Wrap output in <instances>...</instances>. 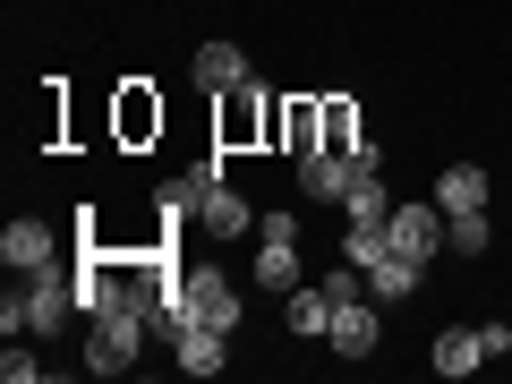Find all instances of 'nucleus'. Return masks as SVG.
Instances as JSON below:
<instances>
[{"label":"nucleus","mask_w":512,"mask_h":384,"mask_svg":"<svg viewBox=\"0 0 512 384\" xmlns=\"http://www.w3.org/2000/svg\"><path fill=\"white\" fill-rule=\"evenodd\" d=\"M171 325H214V333H239V291L222 282V265H188L171 282L163 316H154V342H171Z\"/></svg>","instance_id":"obj_1"},{"label":"nucleus","mask_w":512,"mask_h":384,"mask_svg":"<svg viewBox=\"0 0 512 384\" xmlns=\"http://www.w3.org/2000/svg\"><path fill=\"white\" fill-rule=\"evenodd\" d=\"M69 316H77V282L60 274V265H35L18 291L0 299V325H9V342H18V333H60Z\"/></svg>","instance_id":"obj_2"},{"label":"nucleus","mask_w":512,"mask_h":384,"mask_svg":"<svg viewBox=\"0 0 512 384\" xmlns=\"http://www.w3.org/2000/svg\"><path fill=\"white\" fill-rule=\"evenodd\" d=\"M146 316H86V376H128L146 350Z\"/></svg>","instance_id":"obj_3"},{"label":"nucleus","mask_w":512,"mask_h":384,"mask_svg":"<svg viewBox=\"0 0 512 384\" xmlns=\"http://www.w3.org/2000/svg\"><path fill=\"white\" fill-rule=\"evenodd\" d=\"M214 146L231 154V146H256V137H274V94H256V77L248 86H231V94H214Z\"/></svg>","instance_id":"obj_4"},{"label":"nucleus","mask_w":512,"mask_h":384,"mask_svg":"<svg viewBox=\"0 0 512 384\" xmlns=\"http://www.w3.org/2000/svg\"><path fill=\"white\" fill-rule=\"evenodd\" d=\"M384 239H393V256H410V265H419V274H427V265H436V256H444V205H393V214H384Z\"/></svg>","instance_id":"obj_5"},{"label":"nucleus","mask_w":512,"mask_h":384,"mask_svg":"<svg viewBox=\"0 0 512 384\" xmlns=\"http://www.w3.org/2000/svg\"><path fill=\"white\" fill-rule=\"evenodd\" d=\"M274 154H316L325 146V103L316 94H274Z\"/></svg>","instance_id":"obj_6"},{"label":"nucleus","mask_w":512,"mask_h":384,"mask_svg":"<svg viewBox=\"0 0 512 384\" xmlns=\"http://www.w3.org/2000/svg\"><path fill=\"white\" fill-rule=\"evenodd\" d=\"M350 180H359V171H350V154H325V146L299 154V197H308V205H342Z\"/></svg>","instance_id":"obj_7"},{"label":"nucleus","mask_w":512,"mask_h":384,"mask_svg":"<svg viewBox=\"0 0 512 384\" xmlns=\"http://www.w3.org/2000/svg\"><path fill=\"white\" fill-rule=\"evenodd\" d=\"M333 350H342V359H367V350H376V308H367L359 291L350 299H333V333H325Z\"/></svg>","instance_id":"obj_8"},{"label":"nucleus","mask_w":512,"mask_h":384,"mask_svg":"<svg viewBox=\"0 0 512 384\" xmlns=\"http://www.w3.org/2000/svg\"><path fill=\"white\" fill-rule=\"evenodd\" d=\"M0 256H9V274H35V265H52V222L18 214L9 231H0Z\"/></svg>","instance_id":"obj_9"},{"label":"nucleus","mask_w":512,"mask_h":384,"mask_svg":"<svg viewBox=\"0 0 512 384\" xmlns=\"http://www.w3.org/2000/svg\"><path fill=\"white\" fill-rule=\"evenodd\" d=\"M436 205L444 214H487V171L478 163H444L436 171Z\"/></svg>","instance_id":"obj_10"},{"label":"nucleus","mask_w":512,"mask_h":384,"mask_svg":"<svg viewBox=\"0 0 512 384\" xmlns=\"http://www.w3.org/2000/svg\"><path fill=\"white\" fill-rule=\"evenodd\" d=\"M222 342H231V333H214V325H171V359H180L188 376H222Z\"/></svg>","instance_id":"obj_11"},{"label":"nucleus","mask_w":512,"mask_h":384,"mask_svg":"<svg viewBox=\"0 0 512 384\" xmlns=\"http://www.w3.org/2000/svg\"><path fill=\"white\" fill-rule=\"evenodd\" d=\"M248 197H239V188L231 180H214V188H205V205H197V231H214V239H239V231H248Z\"/></svg>","instance_id":"obj_12"},{"label":"nucleus","mask_w":512,"mask_h":384,"mask_svg":"<svg viewBox=\"0 0 512 384\" xmlns=\"http://www.w3.org/2000/svg\"><path fill=\"white\" fill-rule=\"evenodd\" d=\"M197 86H214V94L248 86V52L239 43H197Z\"/></svg>","instance_id":"obj_13"},{"label":"nucleus","mask_w":512,"mask_h":384,"mask_svg":"<svg viewBox=\"0 0 512 384\" xmlns=\"http://www.w3.org/2000/svg\"><path fill=\"white\" fill-rule=\"evenodd\" d=\"M478 359H487L478 325H444V333H436V376H453V384H461V376H470Z\"/></svg>","instance_id":"obj_14"},{"label":"nucleus","mask_w":512,"mask_h":384,"mask_svg":"<svg viewBox=\"0 0 512 384\" xmlns=\"http://www.w3.org/2000/svg\"><path fill=\"white\" fill-rule=\"evenodd\" d=\"M282 308H291V333H333V291L325 282H299V291H282Z\"/></svg>","instance_id":"obj_15"},{"label":"nucleus","mask_w":512,"mask_h":384,"mask_svg":"<svg viewBox=\"0 0 512 384\" xmlns=\"http://www.w3.org/2000/svg\"><path fill=\"white\" fill-rule=\"evenodd\" d=\"M256 282L265 291H299V239H265L256 248Z\"/></svg>","instance_id":"obj_16"},{"label":"nucleus","mask_w":512,"mask_h":384,"mask_svg":"<svg viewBox=\"0 0 512 384\" xmlns=\"http://www.w3.org/2000/svg\"><path fill=\"white\" fill-rule=\"evenodd\" d=\"M316 103H325V154H350L367 137L359 128V103H350V94H316Z\"/></svg>","instance_id":"obj_17"},{"label":"nucleus","mask_w":512,"mask_h":384,"mask_svg":"<svg viewBox=\"0 0 512 384\" xmlns=\"http://www.w3.org/2000/svg\"><path fill=\"white\" fill-rule=\"evenodd\" d=\"M367 291L376 299H410L419 291V265H410V256H376V265H367Z\"/></svg>","instance_id":"obj_18"},{"label":"nucleus","mask_w":512,"mask_h":384,"mask_svg":"<svg viewBox=\"0 0 512 384\" xmlns=\"http://www.w3.org/2000/svg\"><path fill=\"white\" fill-rule=\"evenodd\" d=\"M342 214H350V222H384V214H393V197H384V171H367V180H350Z\"/></svg>","instance_id":"obj_19"},{"label":"nucleus","mask_w":512,"mask_h":384,"mask_svg":"<svg viewBox=\"0 0 512 384\" xmlns=\"http://www.w3.org/2000/svg\"><path fill=\"white\" fill-rule=\"evenodd\" d=\"M487 239H495V222H487V214H444V248L487 256Z\"/></svg>","instance_id":"obj_20"},{"label":"nucleus","mask_w":512,"mask_h":384,"mask_svg":"<svg viewBox=\"0 0 512 384\" xmlns=\"http://www.w3.org/2000/svg\"><path fill=\"white\" fill-rule=\"evenodd\" d=\"M146 128H163V103H146V94H128V103H120V137H146Z\"/></svg>","instance_id":"obj_21"},{"label":"nucleus","mask_w":512,"mask_h":384,"mask_svg":"<svg viewBox=\"0 0 512 384\" xmlns=\"http://www.w3.org/2000/svg\"><path fill=\"white\" fill-rule=\"evenodd\" d=\"M0 376H9V384H35V376H43V359H26V350L9 342V359H0Z\"/></svg>","instance_id":"obj_22"},{"label":"nucleus","mask_w":512,"mask_h":384,"mask_svg":"<svg viewBox=\"0 0 512 384\" xmlns=\"http://www.w3.org/2000/svg\"><path fill=\"white\" fill-rule=\"evenodd\" d=\"M478 342H487V359H512V325H478Z\"/></svg>","instance_id":"obj_23"}]
</instances>
